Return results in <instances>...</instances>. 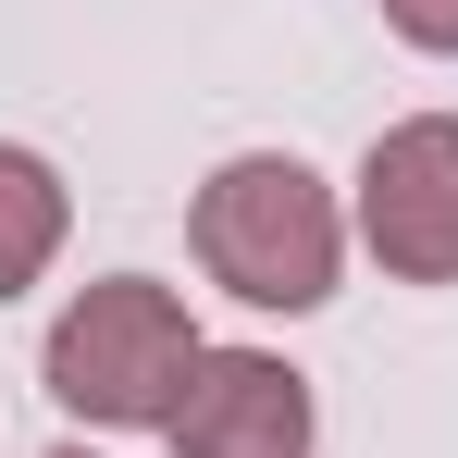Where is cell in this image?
Segmentation results:
<instances>
[{"label": "cell", "mask_w": 458, "mask_h": 458, "mask_svg": "<svg viewBox=\"0 0 458 458\" xmlns=\"http://www.w3.org/2000/svg\"><path fill=\"white\" fill-rule=\"evenodd\" d=\"M186 235H199L211 285H235L248 310H322L335 298V260H347V211H335V186L298 149H235L199 186Z\"/></svg>", "instance_id": "1"}, {"label": "cell", "mask_w": 458, "mask_h": 458, "mask_svg": "<svg viewBox=\"0 0 458 458\" xmlns=\"http://www.w3.org/2000/svg\"><path fill=\"white\" fill-rule=\"evenodd\" d=\"M211 347H199V322L174 285L149 273H112V285H87L63 322H50V396L75 409V421H174V396L199 372Z\"/></svg>", "instance_id": "2"}, {"label": "cell", "mask_w": 458, "mask_h": 458, "mask_svg": "<svg viewBox=\"0 0 458 458\" xmlns=\"http://www.w3.org/2000/svg\"><path fill=\"white\" fill-rule=\"evenodd\" d=\"M360 235L396 285H458V112H409V124L372 137Z\"/></svg>", "instance_id": "3"}, {"label": "cell", "mask_w": 458, "mask_h": 458, "mask_svg": "<svg viewBox=\"0 0 458 458\" xmlns=\"http://www.w3.org/2000/svg\"><path fill=\"white\" fill-rule=\"evenodd\" d=\"M174 458H310V372L273 347H211L174 396Z\"/></svg>", "instance_id": "4"}, {"label": "cell", "mask_w": 458, "mask_h": 458, "mask_svg": "<svg viewBox=\"0 0 458 458\" xmlns=\"http://www.w3.org/2000/svg\"><path fill=\"white\" fill-rule=\"evenodd\" d=\"M63 211H75V199H63V174H50L38 149H13V137H0V298H25V285L63 260Z\"/></svg>", "instance_id": "5"}, {"label": "cell", "mask_w": 458, "mask_h": 458, "mask_svg": "<svg viewBox=\"0 0 458 458\" xmlns=\"http://www.w3.org/2000/svg\"><path fill=\"white\" fill-rule=\"evenodd\" d=\"M384 25H396L409 50H446L458 63V0H384Z\"/></svg>", "instance_id": "6"}, {"label": "cell", "mask_w": 458, "mask_h": 458, "mask_svg": "<svg viewBox=\"0 0 458 458\" xmlns=\"http://www.w3.org/2000/svg\"><path fill=\"white\" fill-rule=\"evenodd\" d=\"M50 458H87V446H50Z\"/></svg>", "instance_id": "7"}]
</instances>
